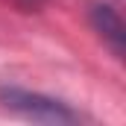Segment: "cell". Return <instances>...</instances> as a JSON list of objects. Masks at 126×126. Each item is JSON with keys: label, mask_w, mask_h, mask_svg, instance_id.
Wrapping results in <instances>:
<instances>
[{"label": "cell", "mask_w": 126, "mask_h": 126, "mask_svg": "<svg viewBox=\"0 0 126 126\" xmlns=\"http://www.w3.org/2000/svg\"><path fill=\"white\" fill-rule=\"evenodd\" d=\"M0 103L9 111L30 117V120H38V123H73L76 120V114L64 103L44 97V94L24 91V88H0Z\"/></svg>", "instance_id": "obj_1"}, {"label": "cell", "mask_w": 126, "mask_h": 126, "mask_svg": "<svg viewBox=\"0 0 126 126\" xmlns=\"http://www.w3.org/2000/svg\"><path fill=\"white\" fill-rule=\"evenodd\" d=\"M94 27L100 30V35L111 44V50L117 56H123V38H126V30H123V21L114 9L109 6H97L94 9Z\"/></svg>", "instance_id": "obj_2"}]
</instances>
